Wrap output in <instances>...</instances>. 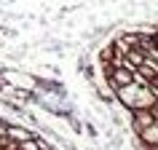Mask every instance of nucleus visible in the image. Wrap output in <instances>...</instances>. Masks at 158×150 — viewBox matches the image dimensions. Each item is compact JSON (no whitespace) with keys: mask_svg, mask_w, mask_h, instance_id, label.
Returning <instances> with one entry per match:
<instances>
[{"mask_svg":"<svg viewBox=\"0 0 158 150\" xmlns=\"http://www.w3.org/2000/svg\"><path fill=\"white\" fill-rule=\"evenodd\" d=\"M156 123V115H153V110H134L131 115H129V131L137 137L139 131H145L148 126Z\"/></svg>","mask_w":158,"mask_h":150,"instance_id":"nucleus-1","label":"nucleus"},{"mask_svg":"<svg viewBox=\"0 0 158 150\" xmlns=\"http://www.w3.org/2000/svg\"><path fill=\"white\" fill-rule=\"evenodd\" d=\"M0 38L16 40V38H19V30H16V27H0Z\"/></svg>","mask_w":158,"mask_h":150,"instance_id":"nucleus-4","label":"nucleus"},{"mask_svg":"<svg viewBox=\"0 0 158 150\" xmlns=\"http://www.w3.org/2000/svg\"><path fill=\"white\" fill-rule=\"evenodd\" d=\"M6 137L14 140L16 145H22V142H27V140H32V137H35V129H30V126H24V123H8Z\"/></svg>","mask_w":158,"mask_h":150,"instance_id":"nucleus-2","label":"nucleus"},{"mask_svg":"<svg viewBox=\"0 0 158 150\" xmlns=\"http://www.w3.org/2000/svg\"><path fill=\"white\" fill-rule=\"evenodd\" d=\"M6 131H8V123H6V121L0 118V137H6Z\"/></svg>","mask_w":158,"mask_h":150,"instance_id":"nucleus-6","label":"nucleus"},{"mask_svg":"<svg viewBox=\"0 0 158 150\" xmlns=\"http://www.w3.org/2000/svg\"><path fill=\"white\" fill-rule=\"evenodd\" d=\"M137 140H139L148 150L158 148V123H153V126H148L145 131H139V134H137Z\"/></svg>","mask_w":158,"mask_h":150,"instance_id":"nucleus-3","label":"nucleus"},{"mask_svg":"<svg viewBox=\"0 0 158 150\" xmlns=\"http://www.w3.org/2000/svg\"><path fill=\"white\" fill-rule=\"evenodd\" d=\"M0 150H3V148H0Z\"/></svg>","mask_w":158,"mask_h":150,"instance_id":"nucleus-9","label":"nucleus"},{"mask_svg":"<svg viewBox=\"0 0 158 150\" xmlns=\"http://www.w3.org/2000/svg\"><path fill=\"white\" fill-rule=\"evenodd\" d=\"M153 40H156V46H158V35H156V38H153Z\"/></svg>","mask_w":158,"mask_h":150,"instance_id":"nucleus-8","label":"nucleus"},{"mask_svg":"<svg viewBox=\"0 0 158 150\" xmlns=\"http://www.w3.org/2000/svg\"><path fill=\"white\" fill-rule=\"evenodd\" d=\"M148 91L153 94V99L158 102V78H153V81H150V83H148Z\"/></svg>","mask_w":158,"mask_h":150,"instance_id":"nucleus-5","label":"nucleus"},{"mask_svg":"<svg viewBox=\"0 0 158 150\" xmlns=\"http://www.w3.org/2000/svg\"><path fill=\"white\" fill-rule=\"evenodd\" d=\"M153 115H156V121H158V102L153 105Z\"/></svg>","mask_w":158,"mask_h":150,"instance_id":"nucleus-7","label":"nucleus"}]
</instances>
